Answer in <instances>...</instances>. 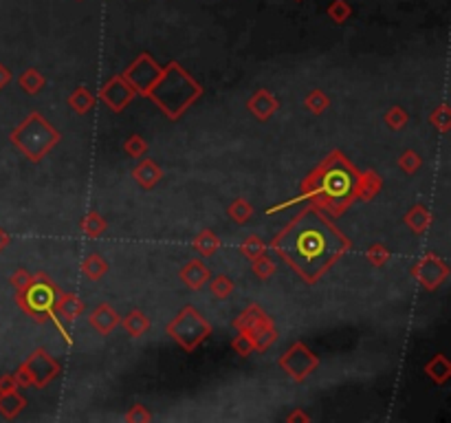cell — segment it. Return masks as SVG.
<instances>
[{"label": "cell", "mask_w": 451, "mask_h": 423, "mask_svg": "<svg viewBox=\"0 0 451 423\" xmlns=\"http://www.w3.org/2000/svg\"><path fill=\"white\" fill-rule=\"evenodd\" d=\"M268 247L304 282L315 284L352 250V240L335 225L330 216L306 205L273 236Z\"/></svg>", "instance_id": "cell-1"}, {"label": "cell", "mask_w": 451, "mask_h": 423, "mask_svg": "<svg viewBox=\"0 0 451 423\" xmlns=\"http://www.w3.org/2000/svg\"><path fill=\"white\" fill-rule=\"evenodd\" d=\"M266 250H268V245H266L260 236H256V234L246 236V238L242 240V245H240L242 256H244V258H249V260H256L258 256L266 254Z\"/></svg>", "instance_id": "cell-33"}, {"label": "cell", "mask_w": 451, "mask_h": 423, "mask_svg": "<svg viewBox=\"0 0 451 423\" xmlns=\"http://www.w3.org/2000/svg\"><path fill=\"white\" fill-rule=\"evenodd\" d=\"M88 324L93 326L99 336H110V333L121 324V316L108 302H99L88 314Z\"/></svg>", "instance_id": "cell-14"}, {"label": "cell", "mask_w": 451, "mask_h": 423, "mask_svg": "<svg viewBox=\"0 0 451 423\" xmlns=\"http://www.w3.org/2000/svg\"><path fill=\"white\" fill-rule=\"evenodd\" d=\"M298 3H302V0H298Z\"/></svg>", "instance_id": "cell-48"}, {"label": "cell", "mask_w": 451, "mask_h": 423, "mask_svg": "<svg viewBox=\"0 0 451 423\" xmlns=\"http://www.w3.org/2000/svg\"><path fill=\"white\" fill-rule=\"evenodd\" d=\"M95 104H97V97L88 91L86 86H77L75 91L69 95V106L75 110L77 115H86V113H90V110L95 108Z\"/></svg>", "instance_id": "cell-26"}, {"label": "cell", "mask_w": 451, "mask_h": 423, "mask_svg": "<svg viewBox=\"0 0 451 423\" xmlns=\"http://www.w3.org/2000/svg\"><path fill=\"white\" fill-rule=\"evenodd\" d=\"M264 320H268V316L264 314V309L260 304H249L246 306L242 314L234 320V328L236 331H246V333H251L256 326H260Z\"/></svg>", "instance_id": "cell-21"}, {"label": "cell", "mask_w": 451, "mask_h": 423, "mask_svg": "<svg viewBox=\"0 0 451 423\" xmlns=\"http://www.w3.org/2000/svg\"><path fill=\"white\" fill-rule=\"evenodd\" d=\"M132 179L137 181L143 190H152L163 179V170L152 159H141L137 166L132 168Z\"/></svg>", "instance_id": "cell-16"}, {"label": "cell", "mask_w": 451, "mask_h": 423, "mask_svg": "<svg viewBox=\"0 0 451 423\" xmlns=\"http://www.w3.org/2000/svg\"><path fill=\"white\" fill-rule=\"evenodd\" d=\"M403 223L410 227V232L414 234H425L432 225V212L427 210L423 203H416L408 210V214L403 216Z\"/></svg>", "instance_id": "cell-18"}, {"label": "cell", "mask_w": 451, "mask_h": 423, "mask_svg": "<svg viewBox=\"0 0 451 423\" xmlns=\"http://www.w3.org/2000/svg\"><path fill=\"white\" fill-rule=\"evenodd\" d=\"M9 141L33 164H40L60 144L58 128L40 113H29L9 135Z\"/></svg>", "instance_id": "cell-5"}, {"label": "cell", "mask_w": 451, "mask_h": 423, "mask_svg": "<svg viewBox=\"0 0 451 423\" xmlns=\"http://www.w3.org/2000/svg\"><path fill=\"white\" fill-rule=\"evenodd\" d=\"M286 421H293V423H295V421H302V423H308L310 421V417L306 414V412H302L300 408H295V410H293L288 417H286Z\"/></svg>", "instance_id": "cell-46"}, {"label": "cell", "mask_w": 451, "mask_h": 423, "mask_svg": "<svg viewBox=\"0 0 451 423\" xmlns=\"http://www.w3.org/2000/svg\"><path fill=\"white\" fill-rule=\"evenodd\" d=\"M148 150H150V146L146 144V139L141 135H130L124 144V152L130 159H141Z\"/></svg>", "instance_id": "cell-39"}, {"label": "cell", "mask_w": 451, "mask_h": 423, "mask_svg": "<svg viewBox=\"0 0 451 423\" xmlns=\"http://www.w3.org/2000/svg\"><path fill=\"white\" fill-rule=\"evenodd\" d=\"M86 311V304L82 302L80 296L75 294H60L58 298V318L64 322H75L82 314Z\"/></svg>", "instance_id": "cell-17"}, {"label": "cell", "mask_w": 451, "mask_h": 423, "mask_svg": "<svg viewBox=\"0 0 451 423\" xmlns=\"http://www.w3.org/2000/svg\"><path fill=\"white\" fill-rule=\"evenodd\" d=\"M232 350L236 355H240V358H249V355L256 353V346H254V340L246 331H238V336L232 340Z\"/></svg>", "instance_id": "cell-38"}, {"label": "cell", "mask_w": 451, "mask_h": 423, "mask_svg": "<svg viewBox=\"0 0 451 423\" xmlns=\"http://www.w3.org/2000/svg\"><path fill=\"white\" fill-rule=\"evenodd\" d=\"M9 242H11V236L3 227H0V254H3L9 247Z\"/></svg>", "instance_id": "cell-47"}, {"label": "cell", "mask_w": 451, "mask_h": 423, "mask_svg": "<svg viewBox=\"0 0 451 423\" xmlns=\"http://www.w3.org/2000/svg\"><path fill=\"white\" fill-rule=\"evenodd\" d=\"M62 294V289L44 274L38 272L31 276L29 284L25 289L16 291V302L22 309V314L29 316L36 322H53L58 326V331L66 338L69 346H73V340L69 338V331H66L64 322L58 318V298Z\"/></svg>", "instance_id": "cell-4"}, {"label": "cell", "mask_w": 451, "mask_h": 423, "mask_svg": "<svg viewBox=\"0 0 451 423\" xmlns=\"http://www.w3.org/2000/svg\"><path fill=\"white\" fill-rule=\"evenodd\" d=\"M108 269H110V264H108V260L102 256V254H88L84 260H82V272H84V276L88 278V280H93V282H97V280H102L106 274H108Z\"/></svg>", "instance_id": "cell-24"}, {"label": "cell", "mask_w": 451, "mask_h": 423, "mask_svg": "<svg viewBox=\"0 0 451 423\" xmlns=\"http://www.w3.org/2000/svg\"><path fill=\"white\" fill-rule=\"evenodd\" d=\"M207 284H210V289H212L214 298H218V300H227V298L234 294V289H236V282H234L229 276H224V274L210 278Z\"/></svg>", "instance_id": "cell-31"}, {"label": "cell", "mask_w": 451, "mask_h": 423, "mask_svg": "<svg viewBox=\"0 0 451 423\" xmlns=\"http://www.w3.org/2000/svg\"><path fill=\"white\" fill-rule=\"evenodd\" d=\"M425 375L430 377V380L436 384V386H442L451 380V364L449 360L445 358L442 353H436L434 358L425 364Z\"/></svg>", "instance_id": "cell-20"}, {"label": "cell", "mask_w": 451, "mask_h": 423, "mask_svg": "<svg viewBox=\"0 0 451 423\" xmlns=\"http://www.w3.org/2000/svg\"><path fill=\"white\" fill-rule=\"evenodd\" d=\"M251 272H254V276L258 278V280H271L276 276V272H278V267H276V262L271 260L266 254H262V256H258L256 260H251Z\"/></svg>", "instance_id": "cell-34"}, {"label": "cell", "mask_w": 451, "mask_h": 423, "mask_svg": "<svg viewBox=\"0 0 451 423\" xmlns=\"http://www.w3.org/2000/svg\"><path fill=\"white\" fill-rule=\"evenodd\" d=\"M328 18L332 22H337V25H342V22H346L350 16H352V7L346 3V0H332L330 7L326 9Z\"/></svg>", "instance_id": "cell-40"}, {"label": "cell", "mask_w": 451, "mask_h": 423, "mask_svg": "<svg viewBox=\"0 0 451 423\" xmlns=\"http://www.w3.org/2000/svg\"><path fill=\"white\" fill-rule=\"evenodd\" d=\"M16 388H18V384H16V380H13V373H9V375H3V377H0V392L16 390Z\"/></svg>", "instance_id": "cell-44"}, {"label": "cell", "mask_w": 451, "mask_h": 423, "mask_svg": "<svg viewBox=\"0 0 451 423\" xmlns=\"http://www.w3.org/2000/svg\"><path fill=\"white\" fill-rule=\"evenodd\" d=\"M27 366V370L31 373V382L36 388H47L55 377L62 373V366L60 362L53 358V355L47 350V348H36L29 358L22 362Z\"/></svg>", "instance_id": "cell-10"}, {"label": "cell", "mask_w": 451, "mask_h": 423, "mask_svg": "<svg viewBox=\"0 0 451 423\" xmlns=\"http://www.w3.org/2000/svg\"><path fill=\"white\" fill-rule=\"evenodd\" d=\"M430 124L438 130V132H449L451 128V113H449V106L447 104H440L432 110V115H430Z\"/></svg>", "instance_id": "cell-37"}, {"label": "cell", "mask_w": 451, "mask_h": 423, "mask_svg": "<svg viewBox=\"0 0 451 423\" xmlns=\"http://www.w3.org/2000/svg\"><path fill=\"white\" fill-rule=\"evenodd\" d=\"M220 238L216 236V232L212 230H200L194 238H192V250L200 256V258H212L216 256V252L220 250Z\"/></svg>", "instance_id": "cell-19"}, {"label": "cell", "mask_w": 451, "mask_h": 423, "mask_svg": "<svg viewBox=\"0 0 451 423\" xmlns=\"http://www.w3.org/2000/svg\"><path fill=\"white\" fill-rule=\"evenodd\" d=\"M11 82V71L7 69V66L0 62V91H3V88L7 86Z\"/></svg>", "instance_id": "cell-45"}, {"label": "cell", "mask_w": 451, "mask_h": 423, "mask_svg": "<svg viewBox=\"0 0 451 423\" xmlns=\"http://www.w3.org/2000/svg\"><path fill=\"white\" fill-rule=\"evenodd\" d=\"M251 340H254V346H256V350L258 353H264V350H268V346L273 344L276 340H278V328H276V324H273V320H264L260 326H256L251 333Z\"/></svg>", "instance_id": "cell-23"}, {"label": "cell", "mask_w": 451, "mask_h": 423, "mask_svg": "<svg viewBox=\"0 0 451 423\" xmlns=\"http://www.w3.org/2000/svg\"><path fill=\"white\" fill-rule=\"evenodd\" d=\"M121 324H124V328H126V333H128L130 338H141L143 333L150 328L148 316L143 314V311H139V309L130 311L126 318H121Z\"/></svg>", "instance_id": "cell-27"}, {"label": "cell", "mask_w": 451, "mask_h": 423, "mask_svg": "<svg viewBox=\"0 0 451 423\" xmlns=\"http://www.w3.org/2000/svg\"><path fill=\"white\" fill-rule=\"evenodd\" d=\"M126 421L128 423H150L152 421V412L143 406V404H132L126 412Z\"/></svg>", "instance_id": "cell-41"}, {"label": "cell", "mask_w": 451, "mask_h": 423, "mask_svg": "<svg viewBox=\"0 0 451 423\" xmlns=\"http://www.w3.org/2000/svg\"><path fill=\"white\" fill-rule=\"evenodd\" d=\"M381 188H383V179L379 176L376 170L359 172L357 188H354V201H364V203L374 201V196L381 192Z\"/></svg>", "instance_id": "cell-15"}, {"label": "cell", "mask_w": 451, "mask_h": 423, "mask_svg": "<svg viewBox=\"0 0 451 423\" xmlns=\"http://www.w3.org/2000/svg\"><path fill=\"white\" fill-rule=\"evenodd\" d=\"M80 232L86 238H99L108 232V223L99 212H88L84 214V218L80 220Z\"/></svg>", "instance_id": "cell-25"}, {"label": "cell", "mask_w": 451, "mask_h": 423, "mask_svg": "<svg viewBox=\"0 0 451 423\" xmlns=\"http://www.w3.org/2000/svg\"><path fill=\"white\" fill-rule=\"evenodd\" d=\"M359 179V170L346 157L342 150H332L328 157H324L315 170H310L300 186V194L295 198L268 208L266 214L282 212L300 201H308L313 208H317L330 218H339L350 210L354 203V188Z\"/></svg>", "instance_id": "cell-2"}, {"label": "cell", "mask_w": 451, "mask_h": 423, "mask_svg": "<svg viewBox=\"0 0 451 423\" xmlns=\"http://www.w3.org/2000/svg\"><path fill=\"white\" fill-rule=\"evenodd\" d=\"M366 258H368V262L372 267H386L392 260V252L386 247V245L374 242V245H370V247L366 250Z\"/></svg>", "instance_id": "cell-36"}, {"label": "cell", "mask_w": 451, "mask_h": 423, "mask_svg": "<svg viewBox=\"0 0 451 423\" xmlns=\"http://www.w3.org/2000/svg\"><path fill=\"white\" fill-rule=\"evenodd\" d=\"M25 408H27V399L18 392V388L0 392V414H3L5 419H9V421L16 419Z\"/></svg>", "instance_id": "cell-22"}, {"label": "cell", "mask_w": 451, "mask_h": 423, "mask_svg": "<svg viewBox=\"0 0 451 423\" xmlns=\"http://www.w3.org/2000/svg\"><path fill=\"white\" fill-rule=\"evenodd\" d=\"M412 278L425 289V291H436L449 278V264L434 252H425L410 269Z\"/></svg>", "instance_id": "cell-8"}, {"label": "cell", "mask_w": 451, "mask_h": 423, "mask_svg": "<svg viewBox=\"0 0 451 423\" xmlns=\"http://www.w3.org/2000/svg\"><path fill=\"white\" fill-rule=\"evenodd\" d=\"M18 84L27 95H38L44 88V84H47V80H44V75L38 69H25L18 77Z\"/></svg>", "instance_id": "cell-28"}, {"label": "cell", "mask_w": 451, "mask_h": 423, "mask_svg": "<svg viewBox=\"0 0 451 423\" xmlns=\"http://www.w3.org/2000/svg\"><path fill=\"white\" fill-rule=\"evenodd\" d=\"M121 75L134 88V93L146 97L150 86L156 82V77L161 75V66L154 62V58L150 53H141L132 64H128V69Z\"/></svg>", "instance_id": "cell-9"}, {"label": "cell", "mask_w": 451, "mask_h": 423, "mask_svg": "<svg viewBox=\"0 0 451 423\" xmlns=\"http://www.w3.org/2000/svg\"><path fill=\"white\" fill-rule=\"evenodd\" d=\"M383 122H386L390 130H403L410 124V113L403 106H390L386 110V115H383Z\"/></svg>", "instance_id": "cell-32"}, {"label": "cell", "mask_w": 451, "mask_h": 423, "mask_svg": "<svg viewBox=\"0 0 451 423\" xmlns=\"http://www.w3.org/2000/svg\"><path fill=\"white\" fill-rule=\"evenodd\" d=\"M13 380H16L18 388H29V386H33V382H31V373L27 370V366H25V364H20V366L16 368Z\"/></svg>", "instance_id": "cell-43"}, {"label": "cell", "mask_w": 451, "mask_h": 423, "mask_svg": "<svg viewBox=\"0 0 451 423\" xmlns=\"http://www.w3.org/2000/svg\"><path fill=\"white\" fill-rule=\"evenodd\" d=\"M246 108H249V113L258 122H268L280 108V100L271 91H266V88H258V91L246 100Z\"/></svg>", "instance_id": "cell-12"}, {"label": "cell", "mask_w": 451, "mask_h": 423, "mask_svg": "<svg viewBox=\"0 0 451 423\" xmlns=\"http://www.w3.org/2000/svg\"><path fill=\"white\" fill-rule=\"evenodd\" d=\"M227 216L236 223V225H244V223H249V220H251V216H254V208H251V203H249V201H246V198L238 196V198H234V201L229 203V208H227Z\"/></svg>", "instance_id": "cell-29"}, {"label": "cell", "mask_w": 451, "mask_h": 423, "mask_svg": "<svg viewBox=\"0 0 451 423\" xmlns=\"http://www.w3.org/2000/svg\"><path fill=\"white\" fill-rule=\"evenodd\" d=\"M304 108L313 115H324L330 108V97L322 91V88H313V91L304 97Z\"/></svg>", "instance_id": "cell-30"}, {"label": "cell", "mask_w": 451, "mask_h": 423, "mask_svg": "<svg viewBox=\"0 0 451 423\" xmlns=\"http://www.w3.org/2000/svg\"><path fill=\"white\" fill-rule=\"evenodd\" d=\"M134 88L124 80V75H112L99 91V100L112 110V113H124L126 106L134 100Z\"/></svg>", "instance_id": "cell-11"}, {"label": "cell", "mask_w": 451, "mask_h": 423, "mask_svg": "<svg viewBox=\"0 0 451 423\" xmlns=\"http://www.w3.org/2000/svg\"><path fill=\"white\" fill-rule=\"evenodd\" d=\"M420 166H423V157L416 152V150H403L401 154H398V168L405 172V174H416L418 170H420Z\"/></svg>", "instance_id": "cell-35"}, {"label": "cell", "mask_w": 451, "mask_h": 423, "mask_svg": "<svg viewBox=\"0 0 451 423\" xmlns=\"http://www.w3.org/2000/svg\"><path fill=\"white\" fill-rule=\"evenodd\" d=\"M200 97L202 86L178 62L161 66V75L146 93V100H150L170 122L183 117Z\"/></svg>", "instance_id": "cell-3"}, {"label": "cell", "mask_w": 451, "mask_h": 423, "mask_svg": "<svg viewBox=\"0 0 451 423\" xmlns=\"http://www.w3.org/2000/svg\"><path fill=\"white\" fill-rule=\"evenodd\" d=\"M278 364L293 382H304L306 377L320 368V355L313 353L304 342H295L286 348Z\"/></svg>", "instance_id": "cell-7"}, {"label": "cell", "mask_w": 451, "mask_h": 423, "mask_svg": "<svg viewBox=\"0 0 451 423\" xmlns=\"http://www.w3.org/2000/svg\"><path fill=\"white\" fill-rule=\"evenodd\" d=\"M178 278H180V282H183L190 289V291H198V289H202V287L210 282L212 272H210V267L202 262L200 258H192V260H188L183 267H180Z\"/></svg>", "instance_id": "cell-13"}, {"label": "cell", "mask_w": 451, "mask_h": 423, "mask_svg": "<svg viewBox=\"0 0 451 423\" xmlns=\"http://www.w3.org/2000/svg\"><path fill=\"white\" fill-rule=\"evenodd\" d=\"M165 333L180 348L192 353L212 336V324L192 304H188L178 311L174 320L168 322Z\"/></svg>", "instance_id": "cell-6"}, {"label": "cell", "mask_w": 451, "mask_h": 423, "mask_svg": "<svg viewBox=\"0 0 451 423\" xmlns=\"http://www.w3.org/2000/svg\"><path fill=\"white\" fill-rule=\"evenodd\" d=\"M29 280H31V274L25 269V267H20V269H16V272L11 274L9 284L16 289V291H20V289H25V287L29 284Z\"/></svg>", "instance_id": "cell-42"}]
</instances>
